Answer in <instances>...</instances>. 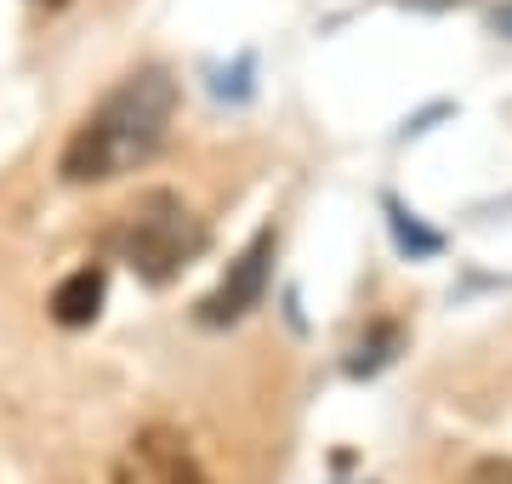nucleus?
Wrapping results in <instances>:
<instances>
[{
	"label": "nucleus",
	"instance_id": "nucleus-6",
	"mask_svg": "<svg viewBox=\"0 0 512 484\" xmlns=\"http://www.w3.org/2000/svg\"><path fill=\"white\" fill-rule=\"evenodd\" d=\"M404 348V331L393 325V319H376L359 342H353V354H348V376H376L393 365V354Z\"/></svg>",
	"mask_w": 512,
	"mask_h": 484
},
{
	"label": "nucleus",
	"instance_id": "nucleus-7",
	"mask_svg": "<svg viewBox=\"0 0 512 484\" xmlns=\"http://www.w3.org/2000/svg\"><path fill=\"white\" fill-rule=\"evenodd\" d=\"M387 228H393V240H399V251H410V257H439L444 251V234H433V228H421L410 211H404L393 194H387Z\"/></svg>",
	"mask_w": 512,
	"mask_h": 484
},
{
	"label": "nucleus",
	"instance_id": "nucleus-9",
	"mask_svg": "<svg viewBox=\"0 0 512 484\" xmlns=\"http://www.w3.org/2000/svg\"><path fill=\"white\" fill-rule=\"evenodd\" d=\"M490 29H495V35H507V40H512V0H501V6L490 12Z\"/></svg>",
	"mask_w": 512,
	"mask_h": 484
},
{
	"label": "nucleus",
	"instance_id": "nucleus-1",
	"mask_svg": "<svg viewBox=\"0 0 512 484\" xmlns=\"http://www.w3.org/2000/svg\"><path fill=\"white\" fill-rule=\"evenodd\" d=\"M171 120H177V80L165 69L126 75L63 143V160H57L63 183L92 188V183H114V177L148 166L165 149Z\"/></svg>",
	"mask_w": 512,
	"mask_h": 484
},
{
	"label": "nucleus",
	"instance_id": "nucleus-10",
	"mask_svg": "<svg viewBox=\"0 0 512 484\" xmlns=\"http://www.w3.org/2000/svg\"><path fill=\"white\" fill-rule=\"evenodd\" d=\"M404 6H421V12H450V6H467V0H404Z\"/></svg>",
	"mask_w": 512,
	"mask_h": 484
},
{
	"label": "nucleus",
	"instance_id": "nucleus-2",
	"mask_svg": "<svg viewBox=\"0 0 512 484\" xmlns=\"http://www.w3.org/2000/svg\"><path fill=\"white\" fill-rule=\"evenodd\" d=\"M103 245H109L143 285H171L188 262L205 257L211 228H205V217H194V205H188L183 194L148 188V194H137V200L114 217Z\"/></svg>",
	"mask_w": 512,
	"mask_h": 484
},
{
	"label": "nucleus",
	"instance_id": "nucleus-3",
	"mask_svg": "<svg viewBox=\"0 0 512 484\" xmlns=\"http://www.w3.org/2000/svg\"><path fill=\"white\" fill-rule=\"evenodd\" d=\"M114 484H217L177 428H137L114 456Z\"/></svg>",
	"mask_w": 512,
	"mask_h": 484
},
{
	"label": "nucleus",
	"instance_id": "nucleus-5",
	"mask_svg": "<svg viewBox=\"0 0 512 484\" xmlns=\"http://www.w3.org/2000/svg\"><path fill=\"white\" fill-rule=\"evenodd\" d=\"M103 297H109V268L103 262H86V268H74V274H63L52 291V319L63 325V331H86L97 314H103Z\"/></svg>",
	"mask_w": 512,
	"mask_h": 484
},
{
	"label": "nucleus",
	"instance_id": "nucleus-4",
	"mask_svg": "<svg viewBox=\"0 0 512 484\" xmlns=\"http://www.w3.org/2000/svg\"><path fill=\"white\" fill-rule=\"evenodd\" d=\"M274 251H279V234H274V228H256L251 245L228 262V274L217 280V291L200 297V325H234V319L251 314L256 302H262V291H268Z\"/></svg>",
	"mask_w": 512,
	"mask_h": 484
},
{
	"label": "nucleus",
	"instance_id": "nucleus-11",
	"mask_svg": "<svg viewBox=\"0 0 512 484\" xmlns=\"http://www.w3.org/2000/svg\"><path fill=\"white\" fill-rule=\"evenodd\" d=\"M40 6H69V0H40Z\"/></svg>",
	"mask_w": 512,
	"mask_h": 484
},
{
	"label": "nucleus",
	"instance_id": "nucleus-8",
	"mask_svg": "<svg viewBox=\"0 0 512 484\" xmlns=\"http://www.w3.org/2000/svg\"><path fill=\"white\" fill-rule=\"evenodd\" d=\"M467 484H512V456H490L467 473Z\"/></svg>",
	"mask_w": 512,
	"mask_h": 484
}]
</instances>
